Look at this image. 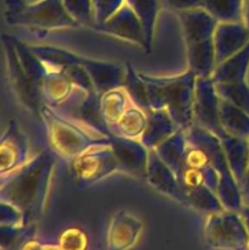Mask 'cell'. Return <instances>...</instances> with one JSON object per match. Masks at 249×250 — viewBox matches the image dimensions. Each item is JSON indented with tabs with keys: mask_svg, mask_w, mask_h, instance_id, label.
<instances>
[{
	"mask_svg": "<svg viewBox=\"0 0 249 250\" xmlns=\"http://www.w3.org/2000/svg\"><path fill=\"white\" fill-rule=\"evenodd\" d=\"M21 250H62L60 246H50V244H42L38 242H28L22 247Z\"/></svg>",
	"mask_w": 249,
	"mask_h": 250,
	"instance_id": "obj_2",
	"label": "cell"
},
{
	"mask_svg": "<svg viewBox=\"0 0 249 250\" xmlns=\"http://www.w3.org/2000/svg\"><path fill=\"white\" fill-rule=\"evenodd\" d=\"M60 248L62 250H85L87 249V238L81 231L71 229L61 237Z\"/></svg>",
	"mask_w": 249,
	"mask_h": 250,
	"instance_id": "obj_1",
	"label": "cell"
}]
</instances>
